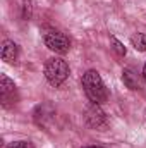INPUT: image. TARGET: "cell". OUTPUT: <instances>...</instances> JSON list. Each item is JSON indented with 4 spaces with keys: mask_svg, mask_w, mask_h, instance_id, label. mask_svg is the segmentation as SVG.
Wrapping results in <instances>:
<instances>
[{
    "mask_svg": "<svg viewBox=\"0 0 146 148\" xmlns=\"http://www.w3.org/2000/svg\"><path fill=\"white\" fill-rule=\"evenodd\" d=\"M81 84H83V90H84V93H86V97L89 98L91 103L100 105V103L107 102L108 91L105 88V83H103L102 76L96 73L95 69H89V71H86L83 74Z\"/></svg>",
    "mask_w": 146,
    "mask_h": 148,
    "instance_id": "6da1fadb",
    "label": "cell"
},
{
    "mask_svg": "<svg viewBox=\"0 0 146 148\" xmlns=\"http://www.w3.org/2000/svg\"><path fill=\"white\" fill-rule=\"evenodd\" d=\"M45 77L52 86L59 88L69 77V64L60 57L48 59L46 64H45Z\"/></svg>",
    "mask_w": 146,
    "mask_h": 148,
    "instance_id": "7a4b0ae2",
    "label": "cell"
},
{
    "mask_svg": "<svg viewBox=\"0 0 146 148\" xmlns=\"http://www.w3.org/2000/svg\"><path fill=\"white\" fill-rule=\"evenodd\" d=\"M43 40H45V45H46L52 52L60 53V55L67 53L69 48H71V40L65 36L64 33L57 31V29H48V31L43 35Z\"/></svg>",
    "mask_w": 146,
    "mask_h": 148,
    "instance_id": "3957f363",
    "label": "cell"
},
{
    "mask_svg": "<svg viewBox=\"0 0 146 148\" xmlns=\"http://www.w3.org/2000/svg\"><path fill=\"white\" fill-rule=\"evenodd\" d=\"M84 121H86V124L91 129H96V131H107V127H108V117H107V114L102 110L100 105H96V103H91L86 109Z\"/></svg>",
    "mask_w": 146,
    "mask_h": 148,
    "instance_id": "277c9868",
    "label": "cell"
},
{
    "mask_svg": "<svg viewBox=\"0 0 146 148\" xmlns=\"http://www.w3.org/2000/svg\"><path fill=\"white\" fill-rule=\"evenodd\" d=\"M0 100H2V105L7 109V107H12L16 102H17V90H16V84L10 77H7L5 74L0 76Z\"/></svg>",
    "mask_w": 146,
    "mask_h": 148,
    "instance_id": "5b68a950",
    "label": "cell"
},
{
    "mask_svg": "<svg viewBox=\"0 0 146 148\" xmlns=\"http://www.w3.org/2000/svg\"><path fill=\"white\" fill-rule=\"evenodd\" d=\"M0 55L5 62H16L17 60V55H19V47L17 43H14L12 40H5L2 43V50H0Z\"/></svg>",
    "mask_w": 146,
    "mask_h": 148,
    "instance_id": "8992f818",
    "label": "cell"
},
{
    "mask_svg": "<svg viewBox=\"0 0 146 148\" xmlns=\"http://www.w3.org/2000/svg\"><path fill=\"white\" fill-rule=\"evenodd\" d=\"M122 81H124L126 88H129V90H138V88H139L138 74H134L131 69H124V71H122Z\"/></svg>",
    "mask_w": 146,
    "mask_h": 148,
    "instance_id": "52a82bcc",
    "label": "cell"
},
{
    "mask_svg": "<svg viewBox=\"0 0 146 148\" xmlns=\"http://www.w3.org/2000/svg\"><path fill=\"white\" fill-rule=\"evenodd\" d=\"M131 45L138 52H146V35H143V33H134L131 36Z\"/></svg>",
    "mask_w": 146,
    "mask_h": 148,
    "instance_id": "ba28073f",
    "label": "cell"
},
{
    "mask_svg": "<svg viewBox=\"0 0 146 148\" xmlns=\"http://www.w3.org/2000/svg\"><path fill=\"white\" fill-rule=\"evenodd\" d=\"M110 43H112V48L115 50V53H117V55H120V57H124V55H126V47H124V45H122V43H120L115 36H110Z\"/></svg>",
    "mask_w": 146,
    "mask_h": 148,
    "instance_id": "9c48e42d",
    "label": "cell"
},
{
    "mask_svg": "<svg viewBox=\"0 0 146 148\" xmlns=\"http://www.w3.org/2000/svg\"><path fill=\"white\" fill-rule=\"evenodd\" d=\"M31 12H33L31 0H23V19H24V21L31 19Z\"/></svg>",
    "mask_w": 146,
    "mask_h": 148,
    "instance_id": "30bf717a",
    "label": "cell"
},
{
    "mask_svg": "<svg viewBox=\"0 0 146 148\" xmlns=\"http://www.w3.org/2000/svg\"><path fill=\"white\" fill-rule=\"evenodd\" d=\"M7 148H35V145L31 141H14V143H9Z\"/></svg>",
    "mask_w": 146,
    "mask_h": 148,
    "instance_id": "8fae6325",
    "label": "cell"
},
{
    "mask_svg": "<svg viewBox=\"0 0 146 148\" xmlns=\"http://www.w3.org/2000/svg\"><path fill=\"white\" fill-rule=\"evenodd\" d=\"M143 79H145V83H146V64H145V67H143Z\"/></svg>",
    "mask_w": 146,
    "mask_h": 148,
    "instance_id": "7c38bea8",
    "label": "cell"
},
{
    "mask_svg": "<svg viewBox=\"0 0 146 148\" xmlns=\"http://www.w3.org/2000/svg\"><path fill=\"white\" fill-rule=\"evenodd\" d=\"M83 148H103V147H96V145H91V147H83Z\"/></svg>",
    "mask_w": 146,
    "mask_h": 148,
    "instance_id": "4fadbf2b",
    "label": "cell"
}]
</instances>
